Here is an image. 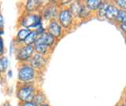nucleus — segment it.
Returning a JSON list of instances; mask_svg holds the SVG:
<instances>
[{
  "label": "nucleus",
  "instance_id": "nucleus-14",
  "mask_svg": "<svg viewBox=\"0 0 126 106\" xmlns=\"http://www.w3.org/2000/svg\"><path fill=\"white\" fill-rule=\"evenodd\" d=\"M118 11L119 10H118L116 7H114L112 5H108L107 9L106 10L105 17L110 20L116 19L117 17V14H118Z\"/></svg>",
  "mask_w": 126,
  "mask_h": 106
},
{
  "label": "nucleus",
  "instance_id": "nucleus-25",
  "mask_svg": "<svg viewBox=\"0 0 126 106\" xmlns=\"http://www.w3.org/2000/svg\"><path fill=\"white\" fill-rule=\"evenodd\" d=\"M7 76H8V77L9 78H13V76H14V75H13V71H12L11 69H10V70H8V72H7Z\"/></svg>",
  "mask_w": 126,
  "mask_h": 106
},
{
  "label": "nucleus",
  "instance_id": "nucleus-28",
  "mask_svg": "<svg viewBox=\"0 0 126 106\" xmlns=\"http://www.w3.org/2000/svg\"><path fill=\"white\" fill-rule=\"evenodd\" d=\"M0 10H1V4H0Z\"/></svg>",
  "mask_w": 126,
  "mask_h": 106
},
{
  "label": "nucleus",
  "instance_id": "nucleus-30",
  "mask_svg": "<svg viewBox=\"0 0 126 106\" xmlns=\"http://www.w3.org/2000/svg\"><path fill=\"white\" fill-rule=\"evenodd\" d=\"M122 106H125V105H122Z\"/></svg>",
  "mask_w": 126,
  "mask_h": 106
},
{
  "label": "nucleus",
  "instance_id": "nucleus-6",
  "mask_svg": "<svg viewBox=\"0 0 126 106\" xmlns=\"http://www.w3.org/2000/svg\"><path fill=\"white\" fill-rule=\"evenodd\" d=\"M73 17L74 16L69 8H64V9L59 10L57 17V21L60 24L63 30L68 29L73 25Z\"/></svg>",
  "mask_w": 126,
  "mask_h": 106
},
{
  "label": "nucleus",
  "instance_id": "nucleus-31",
  "mask_svg": "<svg viewBox=\"0 0 126 106\" xmlns=\"http://www.w3.org/2000/svg\"><path fill=\"white\" fill-rule=\"evenodd\" d=\"M125 101H126V98H125Z\"/></svg>",
  "mask_w": 126,
  "mask_h": 106
},
{
  "label": "nucleus",
  "instance_id": "nucleus-1",
  "mask_svg": "<svg viewBox=\"0 0 126 106\" xmlns=\"http://www.w3.org/2000/svg\"><path fill=\"white\" fill-rule=\"evenodd\" d=\"M43 20L39 13H24L18 21V25L21 28H27L30 30H35L43 25Z\"/></svg>",
  "mask_w": 126,
  "mask_h": 106
},
{
  "label": "nucleus",
  "instance_id": "nucleus-2",
  "mask_svg": "<svg viewBox=\"0 0 126 106\" xmlns=\"http://www.w3.org/2000/svg\"><path fill=\"white\" fill-rule=\"evenodd\" d=\"M37 89L34 82L32 83H19L16 90V97L21 102L32 101L33 97Z\"/></svg>",
  "mask_w": 126,
  "mask_h": 106
},
{
  "label": "nucleus",
  "instance_id": "nucleus-16",
  "mask_svg": "<svg viewBox=\"0 0 126 106\" xmlns=\"http://www.w3.org/2000/svg\"><path fill=\"white\" fill-rule=\"evenodd\" d=\"M38 37H39V35L37 34L36 31H35V30H32L30 34L28 35V37L26 38L25 42H24V44L33 46L35 44V42H36Z\"/></svg>",
  "mask_w": 126,
  "mask_h": 106
},
{
  "label": "nucleus",
  "instance_id": "nucleus-11",
  "mask_svg": "<svg viewBox=\"0 0 126 106\" xmlns=\"http://www.w3.org/2000/svg\"><path fill=\"white\" fill-rule=\"evenodd\" d=\"M30 29H27V28H20L18 30V31L16 34L15 37L13 39V42H14V44L16 46H21L22 44H24L26 38L28 37L31 32Z\"/></svg>",
  "mask_w": 126,
  "mask_h": 106
},
{
  "label": "nucleus",
  "instance_id": "nucleus-9",
  "mask_svg": "<svg viewBox=\"0 0 126 106\" xmlns=\"http://www.w3.org/2000/svg\"><path fill=\"white\" fill-rule=\"evenodd\" d=\"M44 2L40 0H28L25 4V13H39L44 6Z\"/></svg>",
  "mask_w": 126,
  "mask_h": 106
},
{
  "label": "nucleus",
  "instance_id": "nucleus-18",
  "mask_svg": "<svg viewBox=\"0 0 126 106\" xmlns=\"http://www.w3.org/2000/svg\"><path fill=\"white\" fill-rule=\"evenodd\" d=\"M116 20L118 22L124 23L126 21V11L125 10H120L118 11V14Z\"/></svg>",
  "mask_w": 126,
  "mask_h": 106
},
{
  "label": "nucleus",
  "instance_id": "nucleus-23",
  "mask_svg": "<svg viewBox=\"0 0 126 106\" xmlns=\"http://www.w3.org/2000/svg\"><path fill=\"white\" fill-rule=\"evenodd\" d=\"M15 44H14V42L12 41L10 42V56H12L14 53V50L15 49Z\"/></svg>",
  "mask_w": 126,
  "mask_h": 106
},
{
  "label": "nucleus",
  "instance_id": "nucleus-13",
  "mask_svg": "<svg viewBox=\"0 0 126 106\" xmlns=\"http://www.w3.org/2000/svg\"><path fill=\"white\" fill-rule=\"evenodd\" d=\"M46 100H47V98H46L45 94L43 93V92L42 90H37V91L35 92V95L33 97L32 101L34 103L36 104L38 106H39L43 103H46Z\"/></svg>",
  "mask_w": 126,
  "mask_h": 106
},
{
  "label": "nucleus",
  "instance_id": "nucleus-5",
  "mask_svg": "<svg viewBox=\"0 0 126 106\" xmlns=\"http://www.w3.org/2000/svg\"><path fill=\"white\" fill-rule=\"evenodd\" d=\"M34 53L35 50L33 46L22 44L15 46V58L20 64L29 63Z\"/></svg>",
  "mask_w": 126,
  "mask_h": 106
},
{
  "label": "nucleus",
  "instance_id": "nucleus-22",
  "mask_svg": "<svg viewBox=\"0 0 126 106\" xmlns=\"http://www.w3.org/2000/svg\"><path fill=\"white\" fill-rule=\"evenodd\" d=\"M116 2L120 7L126 9V0H120V1H116Z\"/></svg>",
  "mask_w": 126,
  "mask_h": 106
},
{
  "label": "nucleus",
  "instance_id": "nucleus-17",
  "mask_svg": "<svg viewBox=\"0 0 126 106\" xmlns=\"http://www.w3.org/2000/svg\"><path fill=\"white\" fill-rule=\"evenodd\" d=\"M9 67V59L6 56L0 57V74H4Z\"/></svg>",
  "mask_w": 126,
  "mask_h": 106
},
{
  "label": "nucleus",
  "instance_id": "nucleus-29",
  "mask_svg": "<svg viewBox=\"0 0 126 106\" xmlns=\"http://www.w3.org/2000/svg\"><path fill=\"white\" fill-rule=\"evenodd\" d=\"M5 106H6V105H5ZM8 106H10V105H9V104H8Z\"/></svg>",
  "mask_w": 126,
  "mask_h": 106
},
{
  "label": "nucleus",
  "instance_id": "nucleus-19",
  "mask_svg": "<svg viewBox=\"0 0 126 106\" xmlns=\"http://www.w3.org/2000/svg\"><path fill=\"white\" fill-rule=\"evenodd\" d=\"M107 6H108L107 4L102 2L100 7L98 8V15H99L100 17H105L106 10V9H107Z\"/></svg>",
  "mask_w": 126,
  "mask_h": 106
},
{
  "label": "nucleus",
  "instance_id": "nucleus-12",
  "mask_svg": "<svg viewBox=\"0 0 126 106\" xmlns=\"http://www.w3.org/2000/svg\"><path fill=\"white\" fill-rule=\"evenodd\" d=\"M33 47H34L35 53L43 55V56H45V57H47L50 52V49L48 47H47L46 45L43 44L42 42H39L38 40H36V42H35V44L33 45Z\"/></svg>",
  "mask_w": 126,
  "mask_h": 106
},
{
  "label": "nucleus",
  "instance_id": "nucleus-7",
  "mask_svg": "<svg viewBox=\"0 0 126 106\" xmlns=\"http://www.w3.org/2000/svg\"><path fill=\"white\" fill-rule=\"evenodd\" d=\"M47 63V57L35 53L32 55V58L30 59L29 64L32 67L36 72H40V71H42L46 67Z\"/></svg>",
  "mask_w": 126,
  "mask_h": 106
},
{
  "label": "nucleus",
  "instance_id": "nucleus-27",
  "mask_svg": "<svg viewBox=\"0 0 126 106\" xmlns=\"http://www.w3.org/2000/svg\"><path fill=\"white\" fill-rule=\"evenodd\" d=\"M39 106H50L49 104H47V103H43V104H42V105H40Z\"/></svg>",
  "mask_w": 126,
  "mask_h": 106
},
{
  "label": "nucleus",
  "instance_id": "nucleus-3",
  "mask_svg": "<svg viewBox=\"0 0 126 106\" xmlns=\"http://www.w3.org/2000/svg\"><path fill=\"white\" fill-rule=\"evenodd\" d=\"M36 74L37 72L29 63L20 64L17 68V80L19 83H32Z\"/></svg>",
  "mask_w": 126,
  "mask_h": 106
},
{
  "label": "nucleus",
  "instance_id": "nucleus-21",
  "mask_svg": "<svg viewBox=\"0 0 126 106\" xmlns=\"http://www.w3.org/2000/svg\"><path fill=\"white\" fill-rule=\"evenodd\" d=\"M19 106H38L33 101H28V102H21Z\"/></svg>",
  "mask_w": 126,
  "mask_h": 106
},
{
  "label": "nucleus",
  "instance_id": "nucleus-20",
  "mask_svg": "<svg viewBox=\"0 0 126 106\" xmlns=\"http://www.w3.org/2000/svg\"><path fill=\"white\" fill-rule=\"evenodd\" d=\"M5 53V43L2 37H0V57L4 56Z\"/></svg>",
  "mask_w": 126,
  "mask_h": 106
},
{
  "label": "nucleus",
  "instance_id": "nucleus-15",
  "mask_svg": "<svg viewBox=\"0 0 126 106\" xmlns=\"http://www.w3.org/2000/svg\"><path fill=\"white\" fill-rule=\"evenodd\" d=\"M102 2L99 1V0H88L85 2V7L89 11L97 10L100 7Z\"/></svg>",
  "mask_w": 126,
  "mask_h": 106
},
{
  "label": "nucleus",
  "instance_id": "nucleus-10",
  "mask_svg": "<svg viewBox=\"0 0 126 106\" xmlns=\"http://www.w3.org/2000/svg\"><path fill=\"white\" fill-rule=\"evenodd\" d=\"M37 40L39 42H42L43 44L46 45L50 50L53 49L55 46V44H56V42H57V39L54 37H53L51 35H50L47 31L43 34L39 35L37 39Z\"/></svg>",
  "mask_w": 126,
  "mask_h": 106
},
{
  "label": "nucleus",
  "instance_id": "nucleus-8",
  "mask_svg": "<svg viewBox=\"0 0 126 106\" xmlns=\"http://www.w3.org/2000/svg\"><path fill=\"white\" fill-rule=\"evenodd\" d=\"M46 31L56 39L61 38L63 35V28L57 20H53V21H49L47 24Z\"/></svg>",
  "mask_w": 126,
  "mask_h": 106
},
{
  "label": "nucleus",
  "instance_id": "nucleus-26",
  "mask_svg": "<svg viewBox=\"0 0 126 106\" xmlns=\"http://www.w3.org/2000/svg\"><path fill=\"white\" fill-rule=\"evenodd\" d=\"M121 28H122V30H124L125 31H126V21L124 22V23H122Z\"/></svg>",
  "mask_w": 126,
  "mask_h": 106
},
{
  "label": "nucleus",
  "instance_id": "nucleus-4",
  "mask_svg": "<svg viewBox=\"0 0 126 106\" xmlns=\"http://www.w3.org/2000/svg\"><path fill=\"white\" fill-rule=\"evenodd\" d=\"M59 6L57 1H49L44 4L39 13L43 21H50L53 20H57V17L59 12Z\"/></svg>",
  "mask_w": 126,
  "mask_h": 106
},
{
  "label": "nucleus",
  "instance_id": "nucleus-24",
  "mask_svg": "<svg viewBox=\"0 0 126 106\" xmlns=\"http://www.w3.org/2000/svg\"><path fill=\"white\" fill-rule=\"evenodd\" d=\"M4 25H5V22H4V17L2 15V13H0V29H3Z\"/></svg>",
  "mask_w": 126,
  "mask_h": 106
}]
</instances>
